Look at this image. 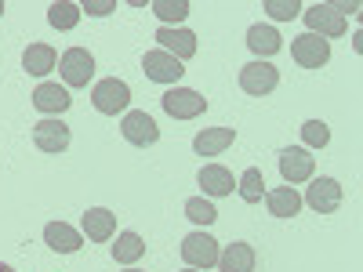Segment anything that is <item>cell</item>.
<instances>
[{
	"instance_id": "obj_3",
	"label": "cell",
	"mask_w": 363,
	"mask_h": 272,
	"mask_svg": "<svg viewBox=\"0 0 363 272\" xmlns=\"http://www.w3.org/2000/svg\"><path fill=\"white\" fill-rule=\"evenodd\" d=\"M182 258H186L189 268H211L218 265V239L207 236V232H189L186 239H182Z\"/></svg>"
},
{
	"instance_id": "obj_18",
	"label": "cell",
	"mask_w": 363,
	"mask_h": 272,
	"mask_svg": "<svg viewBox=\"0 0 363 272\" xmlns=\"http://www.w3.org/2000/svg\"><path fill=\"white\" fill-rule=\"evenodd\" d=\"M55 66H58V55H55L51 44H29L26 55H22V69H26L29 76H44V73H51Z\"/></svg>"
},
{
	"instance_id": "obj_14",
	"label": "cell",
	"mask_w": 363,
	"mask_h": 272,
	"mask_svg": "<svg viewBox=\"0 0 363 272\" xmlns=\"http://www.w3.org/2000/svg\"><path fill=\"white\" fill-rule=\"evenodd\" d=\"M44 244L51 251H58V254H77L84 247V236L73 225H66V222H48L44 225Z\"/></svg>"
},
{
	"instance_id": "obj_4",
	"label": "cell",
	"mask_w": 363,
	"mask_h": 272,
	"mask_svg": "<svg viewBox=\"0 0 363 272\" xmlns=\"http://www.w3.org/2000/svg\"><path fill=\"white\" fill-rule=\"evenodd\" d=\"M160 106L174 120H196L207 109V98L200 95V91H189V87H171L167 95L160 98Z\"/></svg>"
},
{
	"instance_id": "obj_27",
	"label": "cell",
	"mask_w": 363,
	"mask_h": 272,
	"mask_svg": "<svg viewBox=\"0 0 363 272\" xmlns=\"http://www.w3.org/2000/svg\"><path fill=\"white\" fill-rule=\"evenodd\" d=\"M153 11L164 22H182V18L189 15V4H186V0H153Z\"/></svg>"
},
{
	"instance_id": "obj_1",
	"label": "cell",
	"mask_w": 363,
	"mask_h": 272,
	"mask_svg": "<svg viewBox=\"0 0 363 272\" xmlns=\"http://www.w3.org/2000/svg\"><path fill=\"white\" fill-rule=\"evenodd\" d=\"M91 106H95L99 113H106V116L124 113L131 106V87L124 80H116V76H106V80L95 84V91H91Z\"/></svg>"
},
{
	"instance_id": "obj_6",
	"label": "cell",
	"mask_w": 363,
	"mask_h": 272,
	"mask_svg": "<svg viewBox=\"0 0 363 272\" xmlns=\"http://www.w3.org/2000/svg\"><path fill=\"white\" fill-rule=\"evenodd\" d=\"M291 55H294V62L301 69H320V66H327V58H330V44L323 37H316V33H301V37H294Z\"/></svg>"
},
{
	"instance_id": "obj_31",
	"label": "cell",
	"mask_w": 363,
	"mask_h": 272,
	"mask_svg": "<svg viewBox=\"0 0 363 272\" xmlns=\"http://www.w3.org/2000/svg\"><path fill=\"white\" fill-rule=\"evenodd\" d=\"M0 272H15V268H11V265H0Z\"/></svg>"
},
{
	"instance_id": "obj_17",
	"label": "cell",
	"mask_w": 363,
	"mask_h": 272,
	"mask_svg": "<svg viewBox=\"0 0 363 272\" xmlns=\"http://www.w3.org/2000/svg\"><path fill=\"white\" fill-rule=\"evenodd\" d=\"M233 138H236L233 128H207V131H200L193 138V149L200 157H218V153H225V149L233 145Z\"/></svg>"
},
{
	"instance_id": "obj_29",
	"label": "cell",
	"mask_w": 363,
	"mask_h": 272,
	"mask_svg": "<svg viewBox=\"0 0 363 272\" xmlns=\"http://www.w3.org/2000/svg\"><path fill=\"white\" fill-rule=\"evenodd\" d=\"M272 18H277V22H291L298 11H301V4H298V0H265V4H262Z\"/></svg>"
},
{
	"instance_id": "obj_2",
	"label": "cell",
	"mask_w": 363,
	"mask_h": 272,
	"mask_svg": "<svg viewBox=\"0 0 363 272\" xmlns=\"http://www.w3.org/2000/svg\"><path fill=\"white\" fill-rule=\"evenodd\" d=\"M58 73H62L66 87H87L91 76H95V58H91L87 47H69L58 58Z\"/></svg>"
},
{
	"instance_id": "obj_19",
	"label": "cell",
	"mask_w": 363,
	"mask_h": 272,
	"mask_svg": "<svg viewBox=\"0 0 363 272\" xmlns=\"http://www.w3.org/2000/svg\"><path fill=\"white\" fill-rule=\"evenodd\" d=\"M84 232H87V239H95V244H106V239L116 232V215L106 210V207H91L84 215Z\"/></svg>"
},
{
	"instance_id": "obj_24",
	"label": "cell",
	"mask_w": 363,
	"mask_h": 272,
	"mask_svg": "<svg viewBox=\"0 0 363 272\" xmlns=\"http://www.w3.org/2000/svg\"><path fill=\"white\" fill-rule=\"evenodd\" d=\"M236 189H240V200H244V203H258V200L265 196V178H262V171H258V167H247L244 174H240Z\"/></svg>"
},
{
	"instance_id": "obj_23",
	"label": "cell",
	"mask_w": 363,
	"mask_h": 272,
	"mask_svg": "<svg viewBox=\"0 0 363 272\" xmlns=\"http://www.w3.org/2000/svg\"><path fill=\"white\" fill-rule=\"evenodd\" d=\"M142 254H145V239H142L138 232H120V236H116L113 258H116L120 265H131V261H138Z\"/></svg>"
},
{
	"instance_id": "obj_22",
	"label": "cell",
	"mask_w": 363,
	"mask_h": 272,
	"mask_svg": "<svg viewBox=\"0 0 363 272\" xmlns=\"http://www.w3.org/2000/svg\"><path fill=\"white\" fill-rule=\"evenodd\" d=\"M247 47H251L255 55L269 58V55H277V51L284 47V40H280V33H277L272 26H251V29H247Z\"/></svg>"
},
{
	"instance_id": "obj_32",
	"label": "cell",
	"mask_w": 363,
	"mask_h": 272,
	"mask_svg": "<svg viewBox=\"0 0 363 272\" xmlns=\"http://www.w3.org/2000/svg\"><path fill=\"white\" fill-rule=\"evenodd\" d=\"M182 272H200V268H182Z\"/></svg>"
},
{
	"instance_id": "obj_25",
	"label": "cell",
	"mask_w": 363,
	"mask_h": 272,
	"mask_svg": "<svg viewBox=\"0 0 363 272\" xmlns=\"http://www.w3.org/2000/svg\"><path fill=\"white\" fill-rule=\"evenodd\" d=\"M48 22L55 29H73L80 22V4H69V0H58V4L48 8Z\"/></svg>"
},
{
	"instance_id": "obj_13",
	"label": "cell",
	"mask_w": 363,
	"mask_h": 272,
	"mask_svg": "<svg viewBox=\"0 0 363 272\" xmlns=\"http://www.w3.org/2000/svg\"><path fill=\"white\" fill-rule=\"evenodd\" d=\"M157 40H160V51H167L171 58H178V62H186V58L196 55V37L189 33V29L164 26V29H157Z\"/></svg>"
},
{
	"instance_id": "obj_5",
	"label": "cell",
	"mask_w": 363,
	"mask_h": 272,
	"mask_svg": "<svg viewBox=\"0 0 363 272\" xmlns=\"http://www.w3.org/2000/svg\"><path fill=\"white\" fill-rule=\"evenodd\" d=\"M306 11V26H309V33L316 37H345V15L335 11V4H313V8H301Z\"/></svg>"
},
{
	"instance_id": "obj_34",
	"label": "cell",
	"mask_w": 363,
	"mask_h": 272,
	"mask_svg": "<svg viewBox=\"0 0 363 272\" xmlns=\"http://www.w3.org/2000/svg\"><path fill=\"white\" fill-rule=\"evenodd\" d=\"M128 272H138V268H128Z\"/></svg>"
},
{
	"instance_id": "obj_28",
	"label": "cell",
	"mask_w": 363,
	"mask_h": 272,
	"mask_svg": "<svg viewBox=\"0 0 363 272\" xmlns=\"http://www.w3.org/2000/svg\"><path fill=\"white\" fill-rule=\"evenodd\" d=\"M301 138H306L309 149H323L330 142V131H327L323 120H309V124H301Z\"/></svg>"
},
{
	"instance_id": "obj_7",
	"label": "cell",
	"mask_w": 363,
	"mask_h": 272,
	"mask_svg": "<svg viewBox=\"0 0 363 272\" xmlns=\"http://www.w3.org/2000/svg\"><path fill=\"white\" fill-rule=\"evenodd\" d=\"M316 171V157L309 153L306 145H291L280 153V174L284 181H291V186H298V181H309Z\"/></svg>"
},
{
	"instance_id": "obj_21",
	"label": "cell",
	"mask_w": 363,
	"mask_h": 272,
	"mask_svg": "<svg viewBox=\"0 0 363 272\" xmlns=\"http://www.w3.org/2000/svg\"><path fill=\"white\" fill-rule=\"evenodd\" d=\"M218 268L222 272H255V247L229 244L225 251H218Z\"/></svg>"
},
{
	"instance_id": "obj_10",
	"label": "cell",
	"mask_w": 363,
	"mask_h": 272,
	"mask_svg": "<svg viewBox=\"0 0 363 272\" xmlns=\"http://www.w3.org/2000/svg\"><path fill=\"white\" fill-rule=\"evenodd\" d=\"M142 73L149 80H157V84H178L186 69H182L178 58H171L167 51L153 47V51H145V58H142Z\"/></svg>"
},
{
	"instance_id": "obj_11",
	"label": "cell",
	"mask_w": 363,
	"mask_h": 272,
	"mask_svg": "<svg viewBox=\"0 0 363 272\" xmlns=\"http://www.w3.org/2000/svg\"><path fill=\"white\" fill-rule=\"evenodd\" d=\"M277 84H280V69L269 62H247L240 69V87L247 95H269V91H277Z\"/></svg>"
},
{
	"instance_id": "obj_26",
	"label": "cell",
	"mask_w": 363,
	"mask_h": 272,
	"mask_svg": "<svg viewBox=\"0 0 363 272\" xmlns=\"http://www.w3.org/2000/svg\"><path fill=\"white\" fill-rule=\"evenodd\" d=\"M186 215H189L196 225H211V222L218 218V210H215V203H211V200L193 196V200H186Z\"/></svg>"
},
{
	"instance_id": "obj_16",
	"label": "cell",
	"mask_w": 363,
	"mask_h": 272,
	"mask_svg": "<svg viewBox=\"0 0 363 272\" xmlns=\"http://www.w3.org/2000/svg\"><path fill=\"white\" fill-rule=\"evenodd\" d=\"M196 181H200V189H203L207 196H229V193L236 189V178H233L222 164H207V167L196 174Z\"/></svg>"
},
{
	"instance_id": "obj_12",
	"label": "cell",
	"mask_w": 363,
	"mask_h": 272,
	"mask_svg": "<svg viewBox=\"0 0 363 272\" xmlns=\"http://www.w3.org/2000/svg\"><path fill=\"white\" fill-rule=\"evenodd\" d=\"M342 186L335 178H316L313 186H309V193H306V203L316 210V215H335V210L342 207Z\"/></svg>"
},
{
	"instance_id": "obj_33",
	"label": "cell",
	"mask_w": 363,
	"mask_h": 272,
	"mask_svg": "<svg viewBox=\"0 0 363 272\" xmlns=\"http://www.w3.org/2000/svg\"><path fill=\"white\" fill-rule=\"evenodd\" d=\"M0 15H4V4H0Z\"/></svg>"
},
{
	"instance_id": "obj_9",
	"label": "cell",
	"mask_w": 363,
	"mask_h": 272,
	"mask_svg": "<svg viewBox=\"0 0 363 272\" xmlns=\"http://www.w3.org/2000/svg\"><path fill=\"white\" fill-rule=\"evenodd\" d=\"M33 145L40 153H66L69 149V128L58 116H48L40 124H33Z\"/></svg>"
},
{
	"instance_id": "obj_8",
	"label": "cell",
	"mask_w": 363,
	"mask_h": 272,
	"mask_svg": "<svg viewBox=\"0 0 363 272\" xmlns=\"http://www.w3.org/2000/svg\"><path fill=\"white\" fill-rule=\"evenodd\" d=\"M120 131H124V138H128L131 145H138V149L157 145V142H160V128H157V120L149 116L145 109L128 113V116H124V124H120Z\"/></svg>"
},
{
	"instance_id": "obj_15",
	"label": "cell",
	"mask_w": 363,
	"mask_h": 272,
	"mask_svg": "<svg viewBox=\"0 0 363 272\" xmlns=\"http://www.w3.org/2000/svg\"><path fill=\"white\" fill-rule=\"evenodd\" d=\"M69 106H73L69 91L58 87V84H40V87L33 91V109H40V113H48V116H62Z\"/></svg>"
},
{
	"instance_id": "obj_20",
	"label": "cell",
	"mask_w": 363,
	"mask_h": 272,
	"mask_svg": "<svg viewBox=\"0 0 363 272\" xmlns=\"http://www.w3.org/2000/svg\"><path fill=\"white\" fill-rule=\"evenodd\" d=\"M265 203H269V215H272V218H294L298 210H301V196L294 193V186L269 189V193H265Z\"/></svg>"
},
{
	"instance_id": "obj_30",
	"label": "cell",
	"mask_w": 363,
	"mask_h": 272,
	"mask_svg": "<svg viewBox=\"0 0 363 272\" xmlns=\"http://www.w3.org/2000/svg\"><path fill=\"white\" fill-rule=\"evenodd\" d=\"M80 11H87V15H109V11H116V0H87V4L80 8Z\"/></svg>"
}]
</instances>
